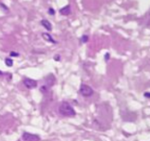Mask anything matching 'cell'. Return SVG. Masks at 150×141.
Wrapping results in <instances>:
<instances>
[{
  "instance_id": "obj_7",
  "label": "cell",
  "mask_w": 150,
  "mask_h": 141,
  "mask_svg": "<svg viewBox=\"0 0 150 141\" xmlns=\"http://www.w3.org/2000/svg\"><path fill=\"white\" fill-rule=\"evenodd\" d=\"M42 37H43V38L46 42H51V43H54V44L57 43V42L55 40L50 34H48V33H42Z\"/></svg>"
},
{
  "instance_id": "obj_3",
  "label": "cell",
  "mask_w": 150,
  "mask_h": 141,
  "mask_svg": "<svg viewBox=\"0 0 150 141\" xmlns=\"http://www.w3.org/2000/svg\"><path fill=\"white\" fill-rule=\"evenodd\" d=\"M22 140L25 141H39L41 140V138L40 136L37 134H32V133L24 132L22 135Z\"/></svg>"
},
{
  "instance_id": "obj_9",
  "label": "cell",
  "mask_w": 150,
  "mask_h": 141,
  "mask_svg": "<svg viewBox=\"0 0 150 141\" xmlns=\"http://www.w3.org/2000/svg\"><path fill=\"white\" fill-rule=\"evenodd\" d=\"M5 65L7 67H12L13 66V61L11 58H5Z\"/></svg>"
},
{
  "instance_id": "obj_11",
  "label": "cell",
  "mask_w": 150,
  "mask_h": 141,
  "mask_svg": "<svg viewBox=\"0 0 150 141\" xmlns=\"http://www.w3.org/2000/svg\"><path fill=\"white\" fill-rule=\"evenodd\" d=\"M40 91H41V93H43V94H46V93L48 92L47 86H42V87H40Z\"/></svg>"
},
{
  "instance_id": "obj_1",
  "label": "cell",
  "mask_w": 150,
  "mask_h": 141,
  "mask_svg": "<svg viewBox=\"0 0 150 141\" xmlns=\"http://www.w3.org/2000/svg\"><path fill=\"white\" fill-rule=\"evenodd\" d=\"M58 112L62 116H64V117H74L76 114L74 107L67 101H63L60 104Z\"/></svg>"
},
{
  "instance_id": "obj_10",
  "label": "cell",
  "mask_w": 150,
  "mask_h": 141,
  "mask_svg": "<svg viewBox=\"0 0 150 141\" xmlns=\"http://www.w3.org/2000/svg\"><path fill=\"white\" fill-rule=\"evenodd\" d=\"M80 41H81L83 43H86V42H88V37L87 35H83V36L80 38Z\"/></svg>"
},
{
  "instance_id": "obj_17",
  "label": "cell",
  "mask_w": 150,
  "mask_h": 141,
  "mask_svg": "<svg viewBox=\"0 0 150 141\" xmlns=\"http://www.w3.org/2000/svg\"><path fill=\"white\" fill-rule=\"evenodd\" d=\"M0 5H1V6H3V8H4L5 11H8V8H6V6H5L4 4H0Z\"/></svg>"
},
{
  "instance_id": "obj_4",
  "label": "cell",
  "mask_w": 150,
  "mask_h": 141,
  "mask_svg": "<svg viewBox=\"0 0 150 141\" xmlns=\"http://www.w3.org/2000/svg\"><path fill=\"white\" fill-rule=\"evenodd\" d=\"M23 84L28 89H33L38 87V81L33 80V79H30V78H24L23 80Z\"/></svg>"
},
{
  "instance_id": "obj_8",
  "label": "cell",
  "mask_w": 150,
  "mask_h": 141,
  "mask_svg": "<svg viewBox=\"0 0 150 141\" xmlns=\"http://www.w3.org/2000/svg\"><path fill=\"white\" fill-rule=\"evenodd\" d=\"M41 24L43 25L48 31H51L52 30V24L50 23V21H48L47 19H43V20L41 21Z\"/></svg>"
},
{
  "instance_id": "obj_12",
  "label": "cell",
  "mask_w": 150,
  "mask_h": 141,
  "mask_svg": "<svg viewBox=\"0 0 150 141\" xmlns=\"http://www.w3.org/2000/svg\"><path fill=\"white\" fill-rule=\"evenodd\" d=\"M19 56H20L19 53L14 52V51H11V52L10 53V56H11V57H18Z\"/></svg>"
},
{
  "instance_id": "obj_14",
  "label": "cell",
  "mask_w": 150,
  "mask_h": 141,
  "mask_svg": "<svg viewBox=\"0 0 150 141\" xmlns=\"http://www.w3.org/2000/svg\"><path fill=\"white\" fill-rule=\"evenodd\" d=\"M109 58H110V54H109V53H106L105 56H104V59H105V61H108L109 60Z\"/></svg>"
},
{
  "instance_id": "obj_18",
  "label": "cell",
  "mask_w": 150,
  "mask_h": 141,
  "mask_svg": "<svg viewBox=\"0 0 150 141\" xmlns=\"http://www.w3.org/2000/svg\"><path fill=\"white\" fill-rule=\"evenodd\" d=\"M1 75H3V72H2V71L0 70V76H1Z\"/></svg>"
},
{
  "instance_id": "obj_13",
  "label": "cell",
  "mask_w": 150,
  "mask_h": 141,
  "mask_svg": "<svg viewBox=\"0 0 150 141\" xmlns=\"http://www.w3.org/2000/svg\"><path fill=\"white\" fill-rule=\"evenodd\" d=\"M48 12H49L50 15H52V16L56 14V11H55V10H54L53 8H51V7H50V8H49V10H48Z\"/></svg>"
},
{
  "instance_id": "obj_15",
  "label": "cell",
  "mask_w": 150,
  "mask_h": 141,
  "mask_svg": "<svg viewBox=\"0 0 150 141\" xmlns=\"http://www.w3.org/2000/svg\"><path fill=\"white\" fill-rule=\"evenodd\" d=\"M144 97H145V98H148V99H149L150 98L149 92H145V93H144Z\"/></svg>"
},
{
  "instance_id": "obj_5",
  "label": "cell",
  "mask_w": 150,
  "mask_h": 141,
  "mask_svg": "<svg viewBox=\"0 0 150 141\" xmlns=\"http://www.w3.org/2000/svg\"><path fill=\"white\" fill-rule=\"evenodd\" d=\"M45 81H46V86L48 87H53L55 82H56V77L54 76L53 74H50L46 78H45Z\"/></svg>"
},
{
  "instance_id": "obj_6",
  "label": "cell",
  "mask_w": 150,
  "mask_h": 141,
  "mask_svg": "<svg viewBox=\"0 0 150 141\" xmlns=\"http://www.w3.org/2000/svg\"><path fill=\"white\" fill-rule=\"evenodd\" d=\"M59 12L63 15V16H69L71 14V8H70V5L68 4L64 7L61 8L59 10Z\"/></svg>"
},
{
  "instance_id": "obj_16",
  "label": "cell",
  "mask_w": 150,
  "mask_h": 141,
  "mask_svg": "<svg viewBox=\"0 0 150 141\" xmlns=\"http://www.w3.org/2000/svg\"><path fill=\"white\" fill-rule=\"evenodd\" d=\"M54 60L60 61V56H59V55H56V56H54Z\"/></svg>"
},
{
  "instance_id": "obj_2",
  "label": "cell",
  "mask_w": 150,
  "mask_h": 141,
  "mask_svg": "<svg viewBox=\"0 0 150 141\" xmlns=\"http://www.w3.org/2000/svg\"><path fill=\"white\" fill-rule=\"evenodd\" d=\"M79 93L83 97H90L94 94V90L91 87H89L87 84H81L79 88Z\"/></svg>"
}]
</instances>
